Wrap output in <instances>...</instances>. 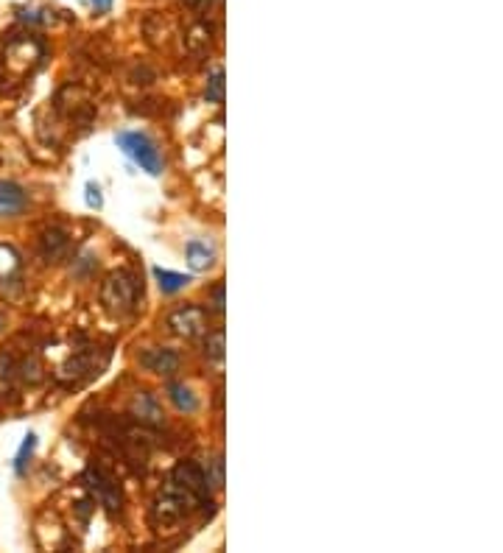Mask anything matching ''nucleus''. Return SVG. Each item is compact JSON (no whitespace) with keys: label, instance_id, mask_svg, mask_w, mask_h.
I'll return each instance as SVG.
<instances>
[{"label":"nucleus","instance_id":"dca6fc26","mask_svg":"<svg viewBox=\"0 0 503 553\" xmlns=\"http://www.w3.org/2000/svg\"><path fill=\"white\" fill-rule=\"evenodd\" d=\"M34 447H37V433H26V439H23V447H20V453L14 456V473L26 475V464L31 459V453H34Z\"/></svg>","mask_w":503,"mask_h":553},{"label":"nucleus","instance_id":"aec40b11","mask_svg":"<svg viewBox=\"0 0 503 553\" xmlns=\"http://www.w3.org/2000/svg\"><path fill=\"white\" fill-rule=\"evenodd\" d=\"M87 204H90V207H96V210H101V204H104V199H101V188L93 185V182L87 185Z\"/></svg>","mask_w":503,"mask_h":553},{"label":"nucleus","instance_id":"9d476101","mask_svg":"<svg viewBox=\"0 0 503 553\" xmlns=\"http://www.w3.org/2000/svg\"><path fill=\"white\" fill-rule=\"evenodd\" d=\"M185 257H188L191 271H207L213 269V263H216V249L207 241H188Z\"/></svg>","mask_w":503,"mask_h":553},{"label":"nucleus","instance_id":"a211bd4d","mask_svg":"<svg viewBox=\"0 0 503 553\" xmlns=\"http://www.w3.org/2000/svg\"><path fill=\"white\" fill-rule=\"evenodd\" d=\"M204 98L213 101V104H224V70H216L210 81H207V90H204Z\"/></svg>","mask_w":503,"mask_h":553},{"label":"nucleus","instance_id":"f8f14e48","mask_svg":"<svg viewBox=\"0 0 503 553\" xmlns=\"http://www.w3.org/2000/svg\"><path fill=\"white\" fill-rule=\"evenodd\" d=\"M20 269H23L20 252L14 246H9V243H0V285L17 280Z\"/></svg>","mask_w":503,"mask_h":553},{"label":"nucleus","instance_id":"f03ea898","mask_svg":"<svg viewBox=\"0 0 503 553\" xmlns=\"http://www.w3.org/2000/svg\"><path fill=\"white\" fill-rule=\"evenodd\" d=\"M140 294H143V288H140L132 271H112L101 285V305L115 319H126V316L135 313Z\"/></svg>","mask_w":503,"mask_h":553},{"label":"nucleus","instance_id":"423d86ee","mask_svg":"<svg viewBox=\"0 0 503 553\" xmlns=\"http://www.w3.org/2000/svg\"><path fill=\"white\" fill-rule=\"evenodd\" d=\"M137 361L143 369H149L151 375H160V378H171L179 369V355L168 347H149L137 355Z\"/></svg>","mask_w":503,"mask_h":553},{"label":"nucleus","instance_id":"4be33fe9","mask_svg":"<svg viewBox=\"0 0 503 553\" xmlns=\"http://www.w3.org/2000/svg\"><path fill=\"white\" fill-rule=\"evenodd\" d=\"M188 6H193V9H210V3L213 0H185Z\"/></svg>","mask_w":503,"mask_h":553},{"label":"nucleus","instance_id":"7ed1b4c3","mask_svg":"<svg viewBox=\"0 0 503 553\" xmlns=\"http://www.w3.org/2000/svg\"><path fill=\"white\" fill-rule=\"evenodd\" d=\"M45 56V48L37 37L31 34H12L9 40L3 42V68L9 70L12 76L23 79L31 70L37 68Z\"/></svg>","mask_w":503,"mask_h":553},{"label":"nucleus","instance_id":"6ab92c4d","mask_svg":"<svg viewBox=\"0 0 503 553\" xmlns=\"http://www.w3.org/2000/svg\"><path fill=\"white\" fill-rule=\"evenodd\" d=\"M82 3L93 14H107L109 9H112V3H115V0H82Z\"/></svg>","mask_w":503,"mask_h":553},{"label":"nucleus","instance_id":"ddd939ff","mask_svg":"<svg viewBox=\"0 0 503 553\" xmlns=\"http://www.w3.org/2000/svg\"><path fill=\"white\" fill-rule=\"evenodd\" d=\"M168 400L177 405V411H182V414L199 411V400H196L191 386H185V383H168Z\"/></svg>","mask_w":503,"mask_h":553},{"label":"nucleus","instance_id":"39448f33","mask_svg":"<svg viewBox=\"0 0 503 553\" xmlns=\"http://www.w3.org/2000/svg\"><path fill=\"white\" fill-rule=\"evenodd\" d=\"M165 327L174 333V336L185 338V341H193L207 333V313L199 305H185V308H177L174 313H168L165 319Z\"/></svg>","mask_w":503,"mask_h":553},{"label":"nucleus","instance_id":"0eeeda50","mask_svg":"<svg viewBox=\"0 0 503 553\" xmlns=\"http://www.w3.org/2000/svg\"><path fill=\"white\" fill-rule=\"evenodd\" d=\"M28 207V193L14 182L0 179V221L6 218H17L26 213Z\"/></svg>","mask_w":503,"mask_h":553},{"label":"nucleus","instance_id":"9b49d317","mask_svg":"<svg viewBox=\"0 0 503 553\" xmlns=\"http://www.w3.org/2000/svg\"><path fill=\"white\" fill-rule=\"evenodd\" d=\"M132 414L140 422H149V425H160L163 422V408L149 392H137L135 403H132Z\"/></svg>","mask_w":503,"mask_h":553},{"label":"nucleus","instance_id":"412c9836","mask_svg":"<svg viewBox=\"0 0 503 553\" xmlns=\"http://www.w3.org/2000/svg\"><path fill=\"white\" fill-rule=\"evenodd\" d=\"M213 297H216V313H224V285H218Z\"/></svg>","mask_w":503,"mask_h":553},{"label":"nucleus","instance_id":"1a4fd4ad","mask_svg":"<svg viewBox=\"0 0 503 553\" xmlns=\"http://www.w3.org/2000/svg\"><path fill=\"white\" fill-rule=\"evenodd\" d=\"M87 481H93L90 484V489H93V495H96L104 506H107L109 512H115V509H121V489L112 484L109 478H104L101 473H87Z\"/></svg>","mask_w":503,"mask_h":553},{"label":"nucleus","instance_id":"f3484780","mask_svg":"<svg viewBox=\"0 0 503 553\" xmlns=\"http://www.w3.org/2000/svg\"><path fill=\"white\" fill-rule=\"evenodd\" d=\"M204 355H207V361H213V364H221V361H224V333H221V330L207 336V341H204Z\"/></svg>","mask_w":503,"mask_h":553},{"label":"nucleus","instance_id":"4468645a","mask_svg":"<svg viewBox=\"0 0 503 553\" xmlns=\"http://www.w3.org/2000/svg\"><path fill=\"white\" fill-rule=\"evenodd\" d=\"M154 280H157V285H160V291L163 294H179V291H185L188 285H191V277L188 274H179V271H168V269H154Z\"/></svg>","mask_w":503,"mask_h":553},{"label":"nucleus","instance_id":"6e6552de","mask_svg":"<svg viewBox=\"0 0 503 553\" xmlns=\"http://www.w3.org/2000/svg\"><path fill=\"white\" fill-rule=\"evenodd\" d=\"M98 375V361L90 355V352H82V355H73L68 364L59 366L56 378L62 383H79L84 378H93Z\"/></svg>","mask_w":503,"mask_h":553},{"label":"nucleus","instance_id":"2eb2a0df","mask_svg":"<svg viewBox=\"0 0 503 553\" xmlns=\"http://www.w3.org/2000/svg\"><path fill=\"white\" fill-rule=\"evenodd\" d=\"M65 249H68V238H65V232L51 230L42 235V255L48 257V260H59V257L65 255Z\"/></svg>","mask_w":503,"mask_h":553},{"label":"nucleus","instance_id":"5701e85b","mask_svg":"<svg viewBox=\"0 0 503 553\" xmlns=\"http://www.w3.org/2000/svg\"><path fill=\"white\" fill-rule=\"evenodd\" d=\"M3 327H6V316L0 313V333H3Z\"/></svg>","mask_w":503,"mask_h":553},{"label":"nucleus","instance_id":"f257e3e1","mask_svg":"<svg viewBox=\"0 0 503 553\" xmlns=\"http://www.w3.org/2000/svg\"><path fill=\"white\" fill-rule=\"evenodd\" d=\"M207 498L196 495L191 486H185L179 478H168V484L163 486V492L154 500V509H151V520L160 528L179 526L196 506H204Z\"/></svg>","mask_w":503,"mask_h":553},{"label":"nucleus","instance_id":"20e7f679","mask_svg":"<svg viewBox=\"0 0 503 553\" xmlns=\"http://www.w3.org/2000/svg\"><path fill=\"white\" fill-rule=\"evenodd\" d=\"M115 143H118V149L129 160H135L140 171H146L151 176L163 174V157H160V149H157V143L149 135H143V132H121V135L115 137Z\"/></svg>","mask_w":503,"mask_h":553}]
</instances>
